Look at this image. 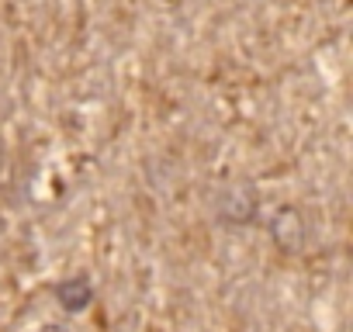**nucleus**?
I'll return each instance as SVG.
<instances>
[{
	"instance_id": "obj_1",
	"label": "nucleus",
	"mask_w": 353,
	"mask_h": 332,
	"mask_svg": "<svg viewBox=\"0 0 353 332\" xmlns=\"http://www.w3.org/2000/svg\"><path fill=\"white\" fill-rule=\"evenodd\" d=\"M90 298H94V287H90L83 277H70V280H63V284L56 287V301H59L66 311H83V308L90 304Z\"/></svg>"
}]
</instances>
